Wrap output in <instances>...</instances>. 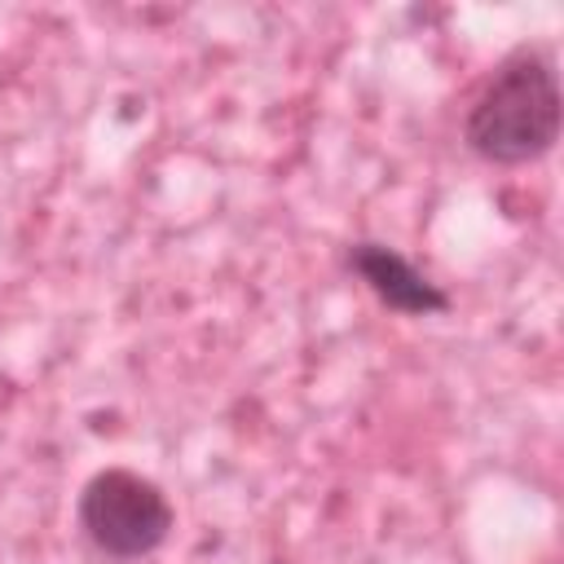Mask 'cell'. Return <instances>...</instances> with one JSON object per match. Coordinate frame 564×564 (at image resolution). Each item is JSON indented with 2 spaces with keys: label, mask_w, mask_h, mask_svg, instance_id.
Listing matches in <instances>:
<instances>
[{
  "label": "cell",
  "mask_w": 564,
  "mask_h": 564,
  "mask_svg": "<svg viewBox=\"0 0 564 564\" xmlns=\"http://www.w3.org/2000/svg\"><path fill=\"white\" fill-rule=\"evenodd\" d=\"M79 524L97 551L115 560H137L163 546L172 529V507L154 480L128 467L97 471L79 494Z\"/></svg>",
  "instance_id": "obj_2"
},
{
  "label": "cell",
  "mask_w": 564,
  "mask_h": 564,
  "mask_svg": "<svg viewBox=\"0 0 564 564\" xmlns=\"http://www.w3.org/2000/svg\"><path fill=\"white\" fill-rule=\"evenodd\" d=\"M467 145L489 163H529L560 137L555 66L538 48L511 53L476 93L463 128Z\"/></svg>",
  "instance_id": "obj_1"
},
{
  "label": "cell",
  "mask_w": 564,
  "mask_h": 564,
  "mask_svg": "<svg viewBox=\"0 0 564 564\" xmlns=\"http://www.w3.org/2000/svg\"><path fill=\"white\" fill-rule=\"evenodd\" d=\"M348 264L361 273V282L397 313H410V317H432V313H445L449 308V295L427 282L405 256H397L392 247L383 242H357L348 251Z\"/></svg>",
  "instance_id": "obj_3"
}]
</instances>
